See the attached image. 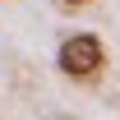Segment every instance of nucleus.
<instances>
[{"mask_svg":"<svg viewBox=\"0 0 120 120\" xmlns=\"http://www.w3.org/2000/svg\"><path fill=\"white\" fill-rule=\"evenodd\" d=\"M60 5H88V0H60Z\"/></svg>","mask_w":120,"mask_h":120,"instance_id":"nucleus-2","label":"nucleus"},{"mask_svg":"<svg viewBox=\"0 0 120 120\" xmlns=\"http://www.w3.org/2000/svg\"><path fill=\"white\" fill-rule=\"evenodd\" d=\"M56 65L69 79H92V74H102V65H106V46H102V37H92V32H74V37L60 42Z\"/></svg>","mask_w":120,"mask_h":120,"instance_id":"nucleus-1","label":"nucleus"}]
</instances>
